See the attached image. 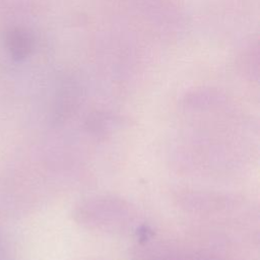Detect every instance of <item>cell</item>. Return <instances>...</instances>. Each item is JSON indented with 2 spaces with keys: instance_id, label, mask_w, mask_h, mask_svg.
Segmentation results:
<instances>
[{
  "instance_id": "obj_1",
  "label": "cell",
  "mask_w": 260,
  "mask_h": 260,
  "mask_svg": "<svg viewBox=\"0 0 260 260\" xmlns=\"http://www.w3.org/2000/svg\"><path fill=\"white\" fill-rule=\"evenodd\" d=\"M6 46L13 58L22 59L28 55L31 48V41L25 31L13 29L6 36Z\"/></svg>"
}]
</instances>
